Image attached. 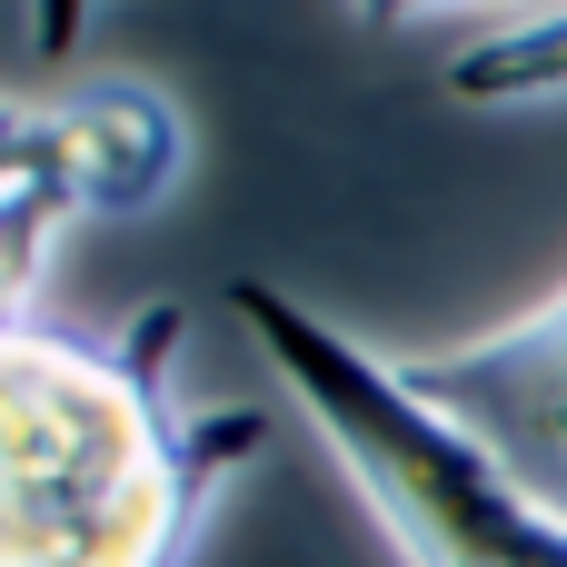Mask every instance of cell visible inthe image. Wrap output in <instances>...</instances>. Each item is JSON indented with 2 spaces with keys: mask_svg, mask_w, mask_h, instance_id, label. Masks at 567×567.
I'll return each mask as SVG.
<instances>
[{
  "mask_svg": "<svg viewBox=\"0 0 567 567\" xmlns=\"http://www.w3.org/2000/svg\"><path fill=\"white\" fill-rule=\"evenodd\" d=\"M449 100H478V110H538V100H567V0L468 40L449 60Z\"/></svg>",
  "mask_w": 567,
  "mask_h": 567,
  "instance_id": "5b68a950",
  "label": "cell"
},
{
  "mask_svg": "<svg viewBox=\"0 0 567 567\" xmlns=\"http://www.w3.org/2000/svg\"><path fill=\"white\" fill-rule=\"evenodd\" d=\"M90 20H100V0H30V50L40 60H70Z\"/></svg>",
  "mask_w": 567,
  "mask_h": 567,
  "instance_id": "8992f818",
  "label": "cell"
},
{
  "mask_svg": "<svg viewBox=\"0 0 567 567\" xmlns=\"http://www.w3.org/2000/svg\"><path fill=\"white\" fill-rule=\"evenodd\" d=\"M169 349V299L110 339L0 329V567H189L269 429L259 409H179Z\"/></svg>",
  "mask_w": 567,
  "mask_h": 567,
  "instance_id": "6da1fadb",
  "label": "cell"
},
{
  "mask_svg": "<svg viewBox=\"0 0 567 567\" xmlns=\"http://www.w3.org/2000/svg\"><path fill=\"white\" fill-rule=\"evenodd\" d=\"M229 309L289 389V409L339 458V478L359 488V508L379 518V538L399 548V567H567V518L488 439L419 399L399 359H379L279 279H239Z\"/></svg>",
  "mask_w": 567,
  "mask_h": 567,
  "instance_id": "7a4b0ae2",
  "label": "cell"
},
{
  "mask_svg": "<svg viewBox=\"0 0 567 567\" xmlns=\"http://www.w3.org/2000/svg\"><path fill=\"white\" fill-rule=\"evenodd\" d=\"M20 120H30V140L50 150V169L80 209H150L189 169V120L130 70H100L70 100H30Z\"/></svg>",
  "mask_w": 567,
  "mask_h": 567,
  "instance_id": "277c9868",
  "label": "cell"
},
{
  "mask_svg": "<svg viewBox=\"0 0 567 567\" xmlns=\"http://www.w3.org/2000/svg\"><path fill=\"white\" fill-rule=\"evenodd\" d=\"M399 379L419 399H439L468 439H488L567 518V289L518 309L508 329H478V339H449V349H409Z\"/></svg>",
  "mask_w": 567,
  "mask_h": 567,
  "instance_id": "3957f363",
  "label": "cell"
},
{
  "mask_svg": "<svg viewBox=\"0 0 567 567\" xmlns=\"http://www.w3.org/2000/svg\"><path fill=\"white\" fill-rule=\"evenodd\" d=\"M468 10H508V0H349V20H369V30H409V20H468Z\"/></svg>",
  "mask_w": 567,
  "mask_h": 567,
  "instance_id": "52a82bcc",
  "label": "cell"
}]
</instances>
